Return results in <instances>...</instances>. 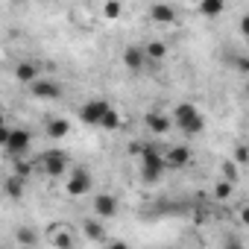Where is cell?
Segmentation results:
<instances>
[{"instance_id": "obj_11", "label": "cell", "mask_w": 249, "mask_h": 249, "mask_svg": "<svg viewBox=\"0 0 249 249\" xmlns=\"http://www.w3.org/2000/svg\"><path fill=\"white\" fill-rule=\"evenodd\" d=\"M150 21H153V24H173L176 15H173V9H170L167 3H153V6H150Z\"/></svg>"}, {"instance_id": "obj_21", "label": "cell", "mask_w": 249, "mask_h": 249, "mask_svg": "<svg viewBox=\"0 0 249 249\" xmlns=\"http://www.w3.org/2000/svg\"><path fill=\"white\" fill-rule=\"evenodd\" d=\"M103 15L108 21H117L123 15V3H120V0H106V3H103Z\"/></svg>"}, {"instance_id": "obj_4", "label": "cell", "mask_w": 249, "mask_h": 249, "mask_svg": "<svg viewBox=\"0 0 249 249\" xmlns=\"http://www.w3.org/2000/svg\"><path fill=\"white\" fill-rule=\"evenodd\" d=\"M41 170H44L50 179L65 176V173H68V156H65L62 150H47V153L41 156Z\"/></svg>"}, {"instance_id": "obj_8", "label": "cell", "mask_w": 249, "mask_h": 249, "mask_svg": "<svg viewBox=\"0 0 249 249\" xmlns=\"http://www.w3.org/2000/svg\"><path fill=\"white\" fill-rule=\"evenodd\" d=\"M94 214H97L100 220L117 217V199H114L111 194H97V196H94Z\"/></svg>"}, {"instance_id": "obj_23", "label": "cell", "mask_w": 249, "mask_h": 249, "mask_svg": "<svg viewBox=\"0 0 249 249\" xmlns=\"http://www.w3.org/2000/svg\"><path fill=\"white\" fill-rule=\"evenodd\" d=\"M15 173H18V176H24V179H30V173H33V164H30L27 159H15Z\"/></svg>"}, {"instance_id": "obj_1", "label": "cell", "mask_w": 249, "mask_h": 249, "mask_svg": "<svg viewBox=\"0 0 249 249\" xmlns=\"http://www.w3.org/2000/svg\"><path fill=\"white\" fill-rule=\"evenodd\" d=\"M138 159H141V179H144L147 185H156V182L161 179L164 167H170V164H167V156H164V153H159V150H156V147H150V144H144V147H141Z\"/></svg>"}, {"instance_id": "obj_6", "label": "cell", "mask_w": 249, "mask_h": 249, "mask_svg": "<svg viewBox=\"0 0 249 249\" xmlns=\"http://www.w3.org/2000/svg\"><path fill=\"white\" fill-rule=\"evenodd\" d=\"M108 108H111V106H108L106 100H88V103L79 108V117H82V123H88V126H100Z\"/></svg>"}, {"instance_id": "obj_29", "label": "cell", "mask_w": 249, "mask_h": 249, "mask_svg": "<svg viewBox=\"0 0 249 249\" xmlns=\"http://www.w3.org/2000/svg\"><path fill=\"white\" fill-rule=\"evenodd\" d=\"M240 223H243V226H249V205H243V208H240Z\"/></svg>"}, {"instance_id": "obj_3", "label": "cell", "mask_w": 249, "mask_h": 249, "mask_svg": "<svg viewBox=\"0 0 249 249\" xmlns=\"http://www.w3.org/2000/svg\"><path fill=\"white\" fill-rule=\"evenodd\" d=\"M0 144H3L6 156L21 159V156L30 153V147H33V135H30L27 129H3V132H0Z\"/></svg>"}, {"instance_id": "obj_16", "label": "cell", "mask_w": 249, "mask_h": 249, "mask_svg": "<svg viewBox=\"0 0 249 249\" xmlns=\"http://www.w3.org/2000/svg\"><path fill=\"white\" fill-rule=\"evenodd\" d=\"M24 182H27V179H24V176H18V173H15V176H9V179H6V185H3V191H6V196H12V199H18V196L24 194Z\"/></svg>"}, {"instance_id": "obj_7", "label": "cell", "mask_w": 249, "mask_h": 249, "mask_svg": "<svg viewBox=\"0 0 249 249\" xmlns=\"http://www.w3.org/2000/svg\"><path fill=\"white\" fill-rule=\"evenodd\" d=\"M30 91H33L36 100H59V97H62V88H59L53 79H36V82L30 85Z\"/></svg>"}, {"instance_id": "obj_14", "label": "cell", "mask_w": 249, "mask_h": 249, "mask_svg": "<svg viewBox=\"0 0 249 249\" xmlns=\"http://www.w3.org/2000/svg\"><path fill=\"white\" fill-rule=\"evenodd\" d=\"M47 135H50V138H65V135H71V123H68L65 117L47 120Z\"/></svg>"}, {"instance_id": "obj_20", "label": "cell", "mask_w": 249, "mask_h": 249, "mask_svg": "<svg viewBox=\"0 0 249 249\" xmlns=\"http://www.w3.org/2000/svg\"><path fill=\"white\" fill-rule=\"evenodd\" d=\"M100 129H106V132L120 129V114H117V108H108V111H106V117H103V123H100Z\"/></svg>"}, {"instance_id": "obj_17", "label": "cell", "mask_w": 249, "mask_h": 249, "mask_svg": "<svg viewBox=\"0 0 249 249\" xmlns=\"http://www.w3.org/2000/svg\"><path fill=\"white\" fill-rule=\"evenodd\" d=\"M164 56H167V44L164 41H150L147 44V59L150 62H161Z\"/></svg>"}, {"instance_id": "obj_19", "label": "cell", "mask_w": 249, "mask_h": 249, "mask_svg": "<svg viewBox=\"0 0 249 249\" xmlns=\"http://www.w3.org/2000/svg\"><path fill=\"white\" fill-rule=\"evenodd\" d=\"M82 229H85V237H88V240H97V243H103V240H106V234H103V226H100V223L85 220V223H82Z\"/></svg>"}, {"instance_id": "obj_5", "label": "cell", "mask_w": 249, "mask_h": 249, "mask_svg": "<svg viewBox=\"0 0 249 249\" xmlns=\"http://www.w3.org/2000/svg\"><path fill=\"white\" fill-rule=\"evenodd\" d=\"M65 188H68L71 196H85V194H91L94 179H91V173L85 167H76V170H71V179L65 182Z\"/></svg>"}, {"instance_id": "obj_9", "label": "cell", "mask_w": 249, "mask_h": 249, "mask_svg": "<svg viewBox=\"0 0 249 249\" xmlns=\"http://www.w3.org/2000/svg\"><path fill=\"white\" fill-rule=\"evenodd\" d=\"M147 62H150V59H147V47H138V44H132V47H126V50H123V65H126L129 71H141Z\"/></svg>"}, {"instance_id": "obj_26", "label": "cell", "mask_w": 249, "mask_h": 249, "mask_svg": "<svg viewBox=\"0 0 249 249\" xmlns=\"http://www.w3.org/2000/svg\"><path fill=\"white\" fill-rule=\"evenodd\" d=\"M234 68H237L240 73H249V59H246V56H237V59H234Z\"/></svg>"}, {"instance_id": "obj_12", "label": "cell", "mask_w": 249, "mask_h": 249, "mask_svg": "<svg viewBox=\"0 0 249 249\" xmlns=\"http://www.w3.org/2000/svg\"><path fill=\"white\" fill-rule=\"evenodd\" d=\"M164 156H167V164H170V167H185V164L191 161V150L182 147V144H179V147H170Z\"/></svg>"}, {"instance_id": "obj_25", "label": "cell", "mask_w": 249, "mask_h": 249, "mask_svg": "<svg viewBox=\"0 0 249 249\" xmlns=\"http://www.w3.org/2000/svg\"><path fill=\"white\" fill-rule=\"evenodd\" d=\"M53 246H73V237L62 231V234H56V237H53Z\"/></svg>"}, {"instance_id": "obj_2", "label": "cell", "mask_w": 249, "mask_h": 249, "mask_svg": "<svg viewBox=\"0 0 249 249\" xmlns=\"http://www.w3.org/2000/svg\"><path fill=\"white\" fill-rule=\"evenodd\" d=\"M173 123L179 126V132H185V135H199L205 129V120H202L199 108L191 106V103H179L173 108Z\"/></svg>"}, {"instance_id": "obj_24", "label": "cell", "mask_w": 249, "mask_h": 249, "mask_svg": "<svg viewBox=\"0 0 249 249\" xmlns=\"http://www.w3.org/2000/svg\"><path fill=\"white\" fill-rule=\"evenodd\" d=\"M234 161L237 164H249V147H243V144L234 147Z\"/></svg>"}, {"instance_id": "obj_27", "label": "cell", "mask_w": 249, "mask_h": 249, "mask_svg": "<svg viewBox=\"0 0 249 249\" xmlns=\"http://www.w3.org/2000/svg\"><path fill=\"white\" fill-rule=\"evenodd\" d=\"M240 36H243V38H249V15H243V18H240Z\"/></svg>"}, {"instance_id": "obj_30", "label": "cell", "mask_w": 249, "mask_h": 249, "mask_svg": "<svg viewBox=\"0 0 249 249\" xmlns=\"http://www.w3.org/2000/svg\"><path fill=\"white\" fill-rule=\"evenodd\" d=\"M185 3H196V0H185Z\"/></svg>"}, {"instance_id": "obj_22", "label": "cell", "mask_w": 249, "mask_h": 249, "mask_svg": "<svg viewBox=\"0 0 249 249\" xmlns=\"http://www.w3.org/2000/svg\"><path fill=\"white\" fill-rule=\"evenodd\" d=\"M231 188H234V182L223 179V182H220V185L214 188V196H217V199H229V196H231Z\"/></svg>"}, {"instance_id": "obj_18", "label": "cell", "mask_w": 249, "mask_h": 249, "mask_svg": "<svg viewBox=\"0 0 249 249\" xmlns=\"http://www.w3.org/2000/svg\"><path fill=\"white\" fill-rule=\"evenodd\" d=\"M220 176H223V179H229V182H237V176H240V164H237L234 159L223 161V164H220Z\"/></svg>"}, {"instance_id": "obj_15", "label": "cell", "mask_w": 249, "mask_h": 249, "mask_svg": "<svg viewBox=\"0 0 249 249\" xmlns=\"http://www.w3.org/2000/svg\"><path fill=\"white\" fill-rule=\"evenodd\" d=\"M15 76H18V82H24V85H33V82L38 79V73H36V65H33V62H21V65L15 68Z\"/></svg>"}, {"instance_id": "obj_28", "label": "cell", "mask_w": 249, "mask_h": 249, "mask_svg": "<svg viewBox=\"0 0 249 249\" xmlns=\"http://www.w3.org/2000/svg\"><path fill=\"white\" fill-rule=\"evenodd\" d=\"M18 240H21V243H30V246L36 243V237H33L30 231H21V234H18Z\"/></svg>"}, {"instance_id": "obj_13", "label": "cell", "mask_w": 249, "mask_h": 249, "mask_svg": "<svg viewBox=\"0 0 249 249\" xmlns=\"http://www.w3.org/2000/svg\"><path fill=\"white\" fill-rule=\"evenodd\" d=\"M226 9V0H199V15L205 18H220Z\"/></svg>"}, {"instance_id": "obj_10", "label": "cell", "mask_w": 249, "mask_h": 249, "mask_svg": "<svg viewBox=\"0 0 249 249\" xmlns=\"http://www.w3.org/2000/svg\"><path fill=\"white\" fill-rule=\"evenodd\" d=\"M170 126H173V117H167V114H161V111H150V114H147V129H150V132L167 135Z\"/></svg>"}]
</instances>
